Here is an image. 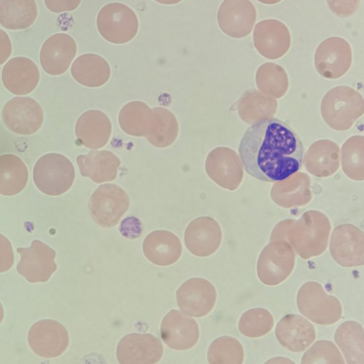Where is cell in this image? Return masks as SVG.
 <instances>
[{"label":"cell","instance_id":"cell-1","mask_svg":"<svg viewBox=\"0 0 364 364\" xmlns=\"http://www.w3.org/2000/svg\"><path fill=\"white\" fill-rule=\"evenodd\" d=\"M245 171L266 182H279L297 172L302 166L304 147L295 131L286 122L269 118L250 126L239 147Z\"/></svg>","mask_w":364,"mask_h":364},{"label":"cell","instance_id":"cell-2","mask_svg":"<svg viewBox=\"0 0 364 364\" xmlns=\"http://www.w3.org/2000/svg\"><path fill=\"white\" fill-rule=\"evenodd\" d=\"M331 224L327 217L318 211L305 213L300 219L286 220L272 230L270 241H287L303 259L321 255L326 249Z\"/></svg>","mask_w":364,"mask_h":364},{"label":"cell","instance_id":"cell-3","mask_svg":"<svg viewBox=\"0 0 364 364\" xmlns=\"http://www.w3.org/2000/svg\"><path fill=\"white\" fill-rule=\"evenodd\" d=\"M75 168L64 155L50 153L36 161L33 178L35 185L48 196H59L68 191L75 179Z\"/></svg>","mask_w":364,"mask_h":364},{"label":"cell","instance_id":"cell-4","mask_svg":"<svg viewBox=\"0 0 364 364\" xmlns=\"http://www.w3.org/2000/svg\"><path fill=\"white\" fill-rule=\"evenodd\" d=\"M296 303L301 314L318 324L330 325L339 321L342 316L339 300L328 294L316 282H306L300 287Z\"/></svg>","mask_w":364,"mask_h":364},{"label":"cell","instance_id":"cell-5","mask_svg":"<svg viewBox=\"0 0 364 364\" xmlns=\"http://www.w3.org/2000/svg\"><path fill=\"white\" fill-rule=\"evenodd\" d=\"M97 26L100 34L107 41L122 44L130 41L138 31V19L128 6L112 2L104 6L98 13Z\"/></svg>","mask_w":364,"mask_h":364},{"label":"cell","instance_id":"cell-6","mask_svg":"<svg viewBox=\"0 0 364 364\" xmlns=\"http://www.w3.org/2000/svg\"><path fill=\"white\" fill-rule=\"evenodd\" d=\"M294 262V250L287 241H270L259 256L257 264V276L266 285H277L290 275Z\"/></svg>","mask_w":364,"mask_h":364},{"label":"cell","instance_id":"cell-7","mask_svg":"<svg viewBox=\"0 0 364 364\" xmlns=\"http://www.w3.org/2000/svg\"><path fill=\"white\" fill-rule=\"evenodd\" d=\"M129 206L127 193L113 183L100 185L89 200L92 219L103 228L116 225Z\"/></svg>","mask_w":364,"mask_h":364},{"label":"cell","instance_id":"cell-8","mask_svg":"<svg viewBox=\"0 0 364 364\" xmlns=\"http://www.w3.org/2000/svg\"><path fill=\"white\" fill-rule=\"evenodd\" d=\"M2 119L12 132L20 135H30L41 127L43 111L34 99L30 97H15L4 106Z\"/></svg>","mask_w":364,"mask_h":364},{"label":"cell","instance_id":"cell-9","mask_svg":"<svg viewBox=\"0 0 364 364\" xmlns=\"http://www.w3.org/2000/svg\"><path fill=\"white\" fill-rule=\"evenodd\" d=\"M17 252L21 255L17 271L29 282H46L57 269L55 250L40 240H33L29 247H18Z\"/></svg>","mask_w":364,"mask_h":364},{"label":"cell","instance_id":"cell-10","mask_svg":"<svg viewBox=\"0 0 364 364\" xmlns=\"http://www.w3.org/2000/svg\"><path fill=\"white\" fill-rule=\"evenodd\" d=\"M28 341L35 353L50 358L60 355L66 350L69 335L58 321L44 319L33 324L28 331Z\"/></svg>","mask_w":364,"mask_h":364},{"label":"cell","instance_id":"cell-11","mask_svg":"<svg viewBox=\"0 0 364 364\" xmlns=\"http://www.w3.org/2000/svg\"><path fill=\"white\" fill-rule=\"evenodd\" d=\"M330 252L333 259L343 267L364 264V235L350 224L336 227L331 235Z\"/></svg>","mask_w":364,"mask_h":364},{"label":"cell","instance_id":"cell-12","mask_svg":"<svg viewBox=\"0 0 364 364\" xmlns=\"http://www.w3.org/2000/svg\"><path fill=\"white\" fill-rule=\"evenodd\" d=\"M352 61L350 44L340 37H330L317 47L314 62L317 71L327 78H338L349 69Z\"/></svg>","mask_w":364,"mask_h":364},{"label":"cell","instance_id":"cell-13","mask_svg":"<svg viewBox=\"0 0 364 364\" xmlns=\"http://www.w3.org/2000/svg\"><path fill=\"white\" fill-rule=\"evenodd\" d=\"M162 355L160 340L149 333H129L120 340L117 348V358L121 364H154Z\"/></svg>","mask_w":364,"mask_h":364},{"label":"cell","instance_id":"cell-14","mask_svg":"<svg viewBox=\"0 0 364 364\" xmlns=\"http://www.w3.org/2000/svg\"><path fill=\"white\" fill-rule=\"evenodd\" d=\"M216 296L214 286L202 278L188 279L176 291L178 306L183 313L193 317H202L210 313Z\"/></svg>","mask_w":364,"mask_h":364},{"label":"cell","instance_id":"cell-15","mask_svg":"<svg viewBox=\"0 0 364 364\" xmlns=\"http://www.w3.org/2000/svg\"><path fill=\"white\" fill-rule=\"evenodd\" d=\"M257 17L249 0H225L218 11V23L228 36L240 38L250 33Z\"/></svg>","mask_w":364,"mask_h":364},{"label":"cell","instance_id":"cell-16","mask_svg":"<svg viewBox=\"0 0 364 364\" xmlns=\"http://www.w3.org/2000/svg\"><path fill=\"white\" fill-rule=\"evenodd\" d=\"M253 43L260 55L268 59H277L286 54L290 48V33L279 20H263L255 26Z\"/></svg>","mask_w":364,"mask_h":364},{"label":"cell","instance_id":"cell-17","mask_svg":"<svg viewBox=\"0 0 364 364\" xmlns=\"http://www.w3.org/2000/svg\"><path fill=\"white\" fill-rule=\"evenodd\" d=\"M161 336L171 348L184 350L197 343L199 328L194 319L180 311L172 309L161 321Z\"/></svg>","mask_w":364,"mask_h":364},{"label":"cell","instance_id":"cell-18","mask_svg":"<svg viewBox=\"0 0 364 364\" xmlns=\"http://www.w3.org/2000/svg\"><path fill=\"white\" fill-rule=\"evenodd\" d=\"M222 231L218 223L212 218L200 217L192 220L184 233L187 249L198 257H207L219 247Z\"/></svg>","mask_w":364,"mask_h":364},{"label":"cell","instance_id":"cell-19","mask_svg":"<svg viewBox=\"0 0 364 364\" xmlns=\"http://www.w3.org/2000/svg\"><path fill=\"white\" fill-rule=\"evenodd\" d=\"M76 51V43L70 36L63 33L53 34L41 47V65L48 74L60 75L68 69Z\"/></svg>","mask_w":364,"mask_h":364},{"label":"cell","instance_id":"cell-20","mask_svg":"<svg viewBox=\"0 0 364 364\" xmlns=\"http://www.w3.org/2000/svg\"><path fill=\"white\" fill-rule=\"evenodd\" d=\"M40 73L36 64L26 57H15L4 66L1 80L4 87L17 95L31 92L38 85Z\"/></svg>","mask_w":364,"mask_h":364},{"label":"cell","instance_id":"cell-21","mask_svg":"<svg viewBox=\"0 0 364 364\" xmlns=\"http://www.w3.org/2000/svg\"><path fill=\"white\" fill-rule=\"evenodd\" d=\"M279 343L293 352L306 350L315 340L314 326L297 314H288L282 318L275 328Z\"/></svg>","mask_w":364,"mask_h":364},{"label":"cell","instance_id":"cell-22","mask_svg":"<svg viewBox=\"0 0 364 364\" xmlns=\"http://www.w3.org/2000/svg\"><path fill=\"white\" fill-rule=\"evenodd\" d=\"M112 132L111 122L104 112L91 109L84 112L75 124V135L83 146L97 149L108 141Z\"/></svg>","mask_w":364,"mask_h":364},{"label":"cell","instance_id":"cell-23","mask_svg":"<svg viewBox=\"0 0 364 364\" xmlns=\"http://www.w3.org/2000/svg\"><path fill=\"white\" fill-rule=\"evenodd\" d=\"M142 248L145 257L159 266L175 263L182 252V245L178 237L167 230L150 232L144 240Z\"/></svg>","mask_w":364,"mask_h":364},{"label":"cell","instance_id":"cell-24","mask_svg":"<svg viewBox=\"0 0 364 364\" xmlns=\"http://www.w3.org/2000/svg\"><path fill=\"white\" fill-rule=\"evenodd\" d=\"M80 174L97 183L115 179L120 165L119 159L109 151L92 150L77 159Z\"/></svg>","mask_w":364,"mask_h":364},{"label":"cell","instance_id":"cell-25","mask_svg":"<svg viewBox=\"0 0 364 364\" xmlns=\"http://www.w3.org/2000/svg\"><path fill=\"white\" fill-rule=\"evenodd\" d=\"M70 71L77 82L90 87L103 85L110 76L108 63L102 57L92 53L79 56L73 62Z\"/></svg>","mask_w":364,"mask_h":364},{"label":"cell","instance_id":"cell-26","mask_svg":"<svg viewBox=\"0 0 364 364\" xmlns=\"http://www.w3.org/2000/svg\"><path fill=\"white\" fill-rule=\"evenodd\" d=\"M334 340L347 363L364 364V332L359 323L343 322L336 329Z\"/></svg>","mask_w":364,"mask_h":364},{"label":"cell","instance_id":"cell-27","mask_svg":"<svg viewBox=\"0 0 364 364\" xmlns=\"http://www.w3.org/2000/svg\"><path fill=\"white\" fill-rule=\"evenodd\" d=\"M37 15L34 0H0V24L5 28L26 29L34 23Z\"/></svg>","mask_w":364,"mask_h":364},{"label":"cell","instance_id":"cell-28","mask_svg":"<svg viewBox=\"0 0 364 364\" xmlns=\"http://www.w3.org/2000/svg\"><path fill=\"white\" fill-rule=\"evenodd\" d=\"M28 178L27 167L18 156L11 154L0 156V194L11 196L19 193Z\"/></svg>","mask_w":364,"mask_h":364},{"label":"cell","instance_id":"cell-29","mask_svg":"<svg viewBox=\"0 0 364 364\" xmlns=\"http://www.w3.org/2000/svg\"><path fill=\"white\" fill-rule=\"evenodd\" d=\"M152 109L151 121L146 138L156 147L172 144L178 134V124L174 114L168 109L158 107Z\"/></svg>","mask_w":364,"mask_h":364},{"label":"cell","instance_id":"cell-30","mask_svg":"<svg viewBox=\"0 0 364 364\" xmlns=\"http://www.w3.org/2000/svg\"><path fill=\"white\" fill-rule=\"evenodd\" d=\"M152 109L143 102L134 101L126 104L119 114V124L127 134L146 136L151 121Z\"/></svg>","mask_w":364,"mask_h":364},{"label":"cell","instance_id":"cell-31","mask_svg":"<svg viewBox=\"0 0 364 364\" xmlns=\"http://www.w3.org/2000/svg\"><path fill=\"white\" fill-rule=\"evenodd\" d=\"M243 359L242 346L230 336H222L214 340L208 350V361L211 364H241Z\"/></svg>","mask_w":364,"mask_h":364},{"label":"cell","instance_id":"cell-32","mask_svg":"<svg viewBox=\"0 0 364 364\" xmlns=\"http://www.w3.org/2000/svg\"><path fill=\"white\" fill-rule=\"evenodd\" d=\"M274 319L269 311L255 308L245 311L240 317L238 328L242 334L258 338L268 333L273 328Z\"/></svg>","mask_w":364,"mask_h":364},{"label":"cell","instance_id":"cell-33","mask_svg":"<svg viewBox=\"0 0 364 364\" xmlns=\"http://www.w3.org/2000/svg\"><path fill=\"white\" fill-rule=\"evenodd\" d=\"M301 363L343 364L344 360L333 343L329 341H318L304 353Z\"/></svg>","mask_w":364,"mask_h":364},{"label":"cell","instance_id":"cell-34","mask_svg":"<svg viewBox=\"0 0 364 364\" xmlns=\"http://www.w3.org/2000/svg\"><path fill=\"white\" fill-rule=\"evenodd\" d=\"M331 11L341 18L353 16L358 10L360 0H326Z\"/></svg>","mask_w":364,"mask_h":364},{"label":"cell","instance_id":"cell-35","mask_svg":"<svg viewBox=\"0 0 364 364\" xmlns=\"http://www.w3.org/2000/svg\"><path fill=\"white\" fill-rule=\"evenodd\" d=\"M14 255L9 239L0 233V273L8 271L13 266Z\"/></svg>","mask_w":364,"mask_h":364},{"label":"cell","instance_id":"cell-36","mask_svg":"<svg viewBox=\"0 0 364 364\" xmlns=\"http://www.w3.org/2000/svg\"><path fill=\"white\" fill-rule=\"evenodd\" d=\"M81 0H44L48 9L54 13L71 11L76 9Z\"/></svg>","mask_w":364,"mask_h":364},{"label":"cell","instance_id":"cell-37","mask_svg":"<svg viewBox=\"0 0 364 364\" xmlns=\"http://www.w3.org/2000/svg\"><path fill=\"white\" fill-rule=\"evenodd\" d=\"M12 52L11 41L7 33L0 29V65L8 60Z\"/></svg>","mask_w":364,"mask_h":364},{"label":"cell","instance_id":"cell-38","mask_svg":"<svg viewBox=\"0 0 364 364\" xmlns=\"http://www.w3.org/2000/svg\"><path fill=\"white\" fill-rule=\"evenodd\" d=\"M267 363H294L293 361L287 359V358H274L271 360H269V361H267Z\"/></svg>","mask_w":364,"mask_h":364},{"label":"cell","instance_id":"cell-39","mask_svg":"<svg viewBox=\"0 0 364 364\" xmlns=\"http://www.w3.org/2000/svg\"><path fill=\"white\" fill-rule=\"evenodd\" d=\"M160 4H175L179 3L182 0H154Z\"/></svg>","mask_w":364,"mask_h":364},{"label":"cell","instance_id":"cell-40","mask_svg":"<svg viewBox=\"0 0 364 364\" xmlns=\"http://www.w3.org/2000/svg\"><path fill=\"white\" fill-rule=\"evenodd\" d=\"M258 1L264 4H277L282 0H257Z\"/></svg>","mask_w":364,"mask_h":364},{"label":"cell","instance_id":"cell-41","mask_svg":"<svg viewBox=\"0 0 364 364\" xmlns=\"http://www.w3.org/2000/svg\"><path fill=\"white\" fill-rule=\"evenodd\" d=\"M4 316V309H3V306H2L1 304L0 303V323L3 321Z\"/></svg>","mask_w":364,"mask_h":364}]
</instances>
